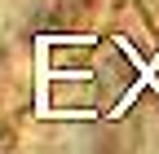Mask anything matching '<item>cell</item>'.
<instances>
[{
	"instance_id": "1",
	"label": "cell",
	"mask_w": 159,
	"mask_h": 154,
	"mask_svg": "<svg viewBox=\"0 0 159 154\" xmlns=\"http://www.w3.org/2000/svg\"><path fill=\"white\" fill-rule=\"evenodd\" d=\"M115 49H119V53H124L128 62L137 66V79H133V88L124 92V97L115 101V110L106 114V119H119V114H124V110H128V106H133L137 97H142V88H155V92H159V79H155V75H159V53H155V62H142V57H137V49H133V44L124 40V35H115Z\"/></svg>"
}]
</instances>
